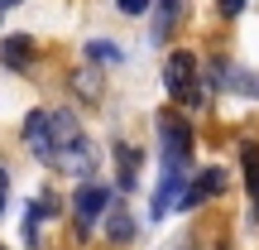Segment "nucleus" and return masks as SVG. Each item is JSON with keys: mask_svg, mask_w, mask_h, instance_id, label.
<instances>
[{"mask_svg": "<svg viewBox=\"0 0 259 250\" xmlns=\"http://www.w3.org/2000/svg\"><path fill=\"white\" fill-rule=\"evenodd\" d=\"M178 5H183V0H163V10H158V24H154V39H163L168 29H173V19H178Z\"/></svg>", "mask_w": 259, "mask_h": 250, "instance_id": "obj_11", "label": "nucleus"}, {"mask_svg": "<svg viewBox=\"0 0 259 250\" xmlns=\"http://www.w3.org/2000/svg\"><path fill=\"white\" fill-rule=\"evenodd\" d=\"M106 231H111V241H130V236H135V217H130L125 207H115V212L106 217Z\"/></svg>", "mask_w": 259, "mask_h": 250, "instance_id": "obj_9", "label": "nucleus"}, {"mask_svg": "<svg viewBox=\"0 0 259 250\" xmlns=\"http://www.w3.org/2000/svg\"><path fill=\"white\" fill-rule=\"evenodd\" d=\"M82 125H77V116L72 111H63V106H53V111H29V121H24V145L34 149V159H44V164H63V154L67 149H77L82 145Z\"/></svg>", "mask_w": 259, "mask_h": 250, "instance_id": "obj_1", "label": "nucleus"}, {"mask_svg": "<svg viewBox=\"0 0 259 250\" xmlns=\"http://www.w3.org/2000/svg\"><path fill=\"white\" fill-rule=\"evenodd\" d=\"M240 159H245V183H250L254 212H259V145H254V139H245V145H240Z\"/></svg>", "mask_w": 259, "mask_h": 250, "instance_id": "obj_8", "label": "nucleus"}, {"mask_svg": "<svg viewBox=\"0 0 259 250\" xmlns=\"http://www.w3.org/2000/svg\"><path fill=\"white\" fill-rule=\"evenodd\" d=\"M216 77H221L231 92L254 96V101H259V73H250V67H235V63H216Z\"/></svg>", "mask_w": 259, "mask_h": 250, "instance_id": "obj_5", "label": "nucleus"}, {"mask_svg": "<svg viewBox=\"0 0 259 250\" xmlns=\"http://www.w3.org/2000/svg\"><path fill=\"white\" fill-rule=\"evenodd\" d=\"M192 77H197V58L178 48V53L163 63V87H168V96H173V101H183V106H202V92H197Z\"/></svg>", "mask_w": 259, "mask_h": 250, "instance_id": "obj_3", "label": "nucleus"}, {"mask_svg": "<svg viewBox=\"0 0 259 250\" xmlns=\"http://www.w3.org/2000/svg\"><path fill=\"white\" fill-rule=\"evenodd\" d=\"M115 178H120L125 193L139 183V149L135 145H115Z\"/></svg>", "mask_w": 259, "mask_h": 250, "instance_id": "obj_6", "label": "nucleus"}, {"mask_svg": "<svg viewBox=\"0 0 259 250\" xmlns=\"http://www.w3.org/2000/svg\"><path fill=\"white\" fill-rule=\"evenodd\" d=\"M115 5H120L125 15H144V10H149V0H115Z\"/></svg>", "mask_w": 259, "mask_h": 250, "instance_id": "obj_12", "label": "nucleus"}, {"mask_svg": "<svg viewBox=\"0 0 259 250\" xmlns=\"http://www.w3.org/2000/svg\"><path fill=\"white\" fill-rule=\"evenodd\" d=\"M158 149H163V168L187 173V164H192V125H187L178 111L158 116Z\"/></svg>", "mask_w": 259, "mask_h": 250, "instance_id": "obj_2", "label": "nucleus"}, {"mask_svg": "<svg viewBox=\"0 0 259 250\" xmlns=\"http://www.w3.org/2000/svg\"><path fill=\"white\" fill-rule=\"evenodd\" d=\"M87 58H101V63H120V48H115V44H106V39H96V44H87Z\"/></svg>", "mask_w": 259, "mask_h": 250, "instance_id": "obj_10", "label": "nucleus"}, {"mask_svg": "<svg viewBox=\"0 0 259 250\" xmlns=\"http://www.w3.org/2000/svg\"><path fill=\"white\" fill-rule=\"evenodd\" d=\"M240 10H245V0H221V15H231V19H235Z\"/></svg>", "mask_w": 259, "mask_h": 250, "instance_id": "obj_13", "label": "nucleus"}, {"mask_svg": "<svg viewBox=\"0 0 259 250\" xmlns=\"http://www.w3.org/2000/svg\"><path fill=\"white\" fill-rule=\"evenodd\" d=\"M0 58H5V63H15V67H29V63H34V39L10 34L5 44H0Z\"/></svg>", "mask_w": 259, "mask_h": 250, "instance_id": "obj_7", "label": "nucleus"}, {"mask_svg": "<svg viewBox=\"0 0 259 250\" xmlns=\"http://www.w3.org/2000/svg\"><path fill=\"white\" fill-rule=\"evenodd\" d=\"M111 207V193H106L101 183H92V178H82V188H77V197H72V212H77V226H96L101 222V212Z\"/></svg>", "mask_w": 259, "mask_h": 250, "instance_id": "obj_4", "label": "nucleus"}, {"mask_svg": "<svg viewBox=\"0 0 259 250\" xmlns=\"http://www.w3.org/2000/svg\"><path fill=\"white\" fill-rule=\"evenodd\" d=\"M5 183H10V173L0 168V207H5Z\"/></svg>", "mask_w": 259, "mask_h": 250, "instance_id": "obj_14", "label": "nucleus"}]
</instances>
